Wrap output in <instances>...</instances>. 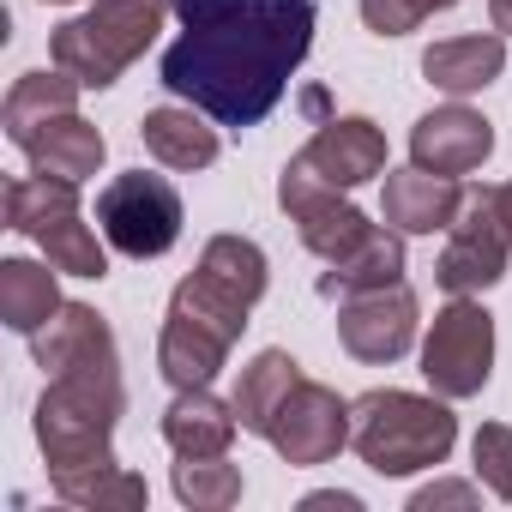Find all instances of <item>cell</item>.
<instances>
[{"mask_svg": "<svg viewBox=\"0 0 512 512\" xmlns=\"http://www.w3.org/2000/svg\"><path fill=\"white\" fill-rule=\"evenodd\" d=\"M181 37L163 49V91L217 127H260L314 49V0H175Z\"/></svg>", "mask_w": 512, "mask_h": 512, "instance_id": "6da1fadb", "label": "cell"}, {"mask_svg": "<svg viewBox=\"0 0 512 512\" xmlns=\"http://www.w3.org/2000/svg\"><path fill=\"white\" fill-rule=\"evenodd\" d=\"M127 410L121 362L49 374L37 398V446L49 458V488L91 512H139L151 500L145 476L115 464V422Z\"/></svg>", "mask_w": 512, "mask_h": 512, "instance_id": "7a4b0ae2", "label": "cell"}, {"mask_svg": "<svg viewBox=\"0 0 512 512\" xmlns=\"http://www.w3.org/2000/svg\"><path fill=\"white\" fill-rule=\"evenodd\" d=\"M350 446L374 476H416L452 458L458 446V416L446 410V398H422V392H362L350 404Z\"/></svg>", "mask_w": 512, "mask_h": 512, "instance_id": "3957f363", "label": "cell"}, {"mask_svg": "<svg viewBox=\"0 0 512 512\" xmlns=\"http://www.w3.org/2000/svg\"><path fill=\"white\" fill-rule=\"evenodd\" d=\"M247 308L235 290H223L211 272H193L175 284L169 296V314H163V332H157V374L187 392V386H211L217 368L229 362V350L241 344L247 332Z\"/></svg>", "mask_w": 512, "mask_h": 512, "instance_id": "277c9868", "label": "cell"}, {"mask_svg": "<svg viewBox=\"0 0 512 512\" xmlns=\"http://www.w3.org/2000/svg\"><path fill=\"white\" fill-rule=\"evenodd\" d=\"M175 0H91L79 19L49 37V61L73 73L85 91H109L163 31Z\"/></svg>", "mask_w": 512, "mask_h": 512, "instance_id": "5b68a950", "label": "cell"}, {"mask_svg": "<svg viewBox=\"0 0 512 512\" xmlns=\"http://www.w3.org/2000/svg\"><path fill=\"white\" fill-rule=\"evenodd\" d=\"M7 229L31 235L49 253V266L67 278H109V247L91 235L79 211V181L37 175V169L7 181Z\"/></svg>", "mask_w": 512, "mask_h": 512, "instance_id": "8992f818", "label": "cell"}, {"mask_svg": "<svg viewBox=\"0 0 512 512\" xmlns=\"http://www.w3.org/2000/svg\"><path fill=\"white\" fill-rule=\"evenodd\" d=\"M97 223H103V241L127 260H163L181 241V193L169 175L127 169L97 193Z\"/></svg>", "mask_w": 512, "mask_h": 512, "instance_id": "52a82bcc", "label": "cell"}, {"mask_svg": "<svg viewBox=\"0 0 512 512\" xmlns=\"http://www.w3.org/2000/svg\"><path fill=\"white\" fill-rule=\"evenodd\" d=\"M494 374V314L470 296H452L434 326H428V344H422V380L458 404V398H476Z\"/></svg>", "mask_w": 512, "mask_h": 512, "instance_id": "ba28073f", "label": "cell"}, {"mask_svg": "<svg viewBox=\"0 0 512 512\" xmlns=\"http://www.w3.org/2000/svg\"><path fill=\"white\" fill-rule=\"evenodd\" d=\"M266 440H272V452H278L284 464H296V470L332 464V458L350 446V398H338V392L320 386V380H302V386L284 398V410L272 416Z\"/></svg>", "mask_w": 512, "mask_h": 512, "instance_id": "9c48e42d", "label": "cell"}, {"mask_svg": "<svg viewBox=\"0 0 512 512\" xmlns=\"http://www.w3.org/2000/svg\"><path fill=\"white\" fill-rule=\"evenodd\" d=\"M290 175L302 181H320V187H338V193H356L362 181L386 175V133L368 121V115H338L326 121L290 163Z\"/></svg>", "mask_w": 512, "mask_h": 512, "instance_id": "30bf717a", "label": "cell"}, {"mask_svg": "<svg viewBox=\"0 0 512 512\" xmlns=\"http://www.w3.org/2000/svg\"><path fill=\"white\" fill-rule=\"evenodd\" d=\"M278 205L290 211V223L302 229V247L308 253H320L326 266H338V260H350L356 247H368L374 241V229L380 223H368L356 205H350V193H338V187H320V181H302V175H278Z\"/></svg>", "mask_w": 512, "mask_h": 512, "instance_id": "8fae6325", "label": "cell"}, {"mask_svg": "<svg viewBox=\"0 0 512 512\" xmlns=\"http://www.w3.org/2000/svg\"><path fill=\"white\" fill-rule=\"evenodd\" d=\"M416 290L410 284H386V290H362V296H344L338 302V344L368 362V368H386L398 362L410 344H416Z\"/></svg>", "mask_w": 512, "mask_h": 512, "instance_id": "7c38bea8", "label": "cell"}, {"mask_svg": "<svg viewBox=\"0 0 512 512\" xmlns=\"http://www.w3.org/2000/svg\"><path fill=\"white\" fill-rule=\"evenodd\" d=\"M506 260H512V241L464 193V211L446 229V253H440V266H434V284L446 296H482V290H494L506 278Z\"/></svg>", "mask_w": 512, "mask_h": 512, "instance_id": "4fadbf2b", "label": "cell"}, {"mask_svg": "<svg viewBox=\"0 0 512 512\" xmlns=\"http://www.w3.org/2000/svg\"><path fill=\"white\" fill-rule=\"evenodd\" d=\"M494 157V121L464 109V103H446V109H428L416 127H410V163L416 169H434V175H470Z\"/></svg>", "mask_w": 512, "mask_h": 512, "instance_id": "5bb4252c", "label": "cell"}, {"mask_svg": "<svg viewBox=\"0 0 512 512\" xmlns=\"http://www.w3.org/2000/svg\"><path fill=\"white\" fill-rule=\"evenodd\" d=\"M464 211V187L458 175H434V169H386V193H380V217L398 235H434L452 229V217Z\"/></svg>", "mask_w": 512, "mask_h": 512, "instance_id": "9a60e30c", "label": "cell"}, {"mask_svg": "<svg viewBox=\"0 0 512 512\" xmlns=\"http://www.w3.org/2000/svg\"><path fill=\"white\" fill-rule=\"evenodd\" d=\"M31 356L43 374H67V368H97V362H121L115 356V332L97 308L85 302H61V314L31 332Z\"/></svg>", "mask_w": 512, "mask_h": 512, "instance_id": "2e32d148", "label": "cell"}, {"mask_svg": "<svg viewBox=\"0 0 512 512\" xmlns=\"http://www.w3.org/2000/svg\"><path fill=\"white\" fill-rule=\"evenodd\" d=\"M25 157H31V169L37 175H61V181H91L97 169H103V157H109V139L79 115V109H67V115H55V121H43L25 145H19Z\"/></svg>", "mask_w": 512, "mask_h": 512, "instance_id": "e0dca14e", "label": "cell"}, {"mask_svg": "<svg viewBox=\"0 0 512 512\" xmlns=\"http://www.w3.org/2000/svg\"><path fill=\"white\" fill-rule=\"evenodd\" d=\"M235 434H241V416L211 386H187L163 410V440L175 446V458H223Z\"/></svg>", "mask_w": 512, "mask_h": 512, "instance_id": "ac0fdd59", "label": "cell"}, {"mask_svg": "<svg viewBox=\"0 0 512 512\" xmlns=\"http://www.w3.org/2000/svg\"><path fill=\"white\" fill-rule=\"evenodd\" d=\"M506 73V37L500 31H482V37H446L422 55V79L446 97H470V91H488L494 79Z\"/></svg>", "mask_w": 512, "mask_h": 512, "instance_id": "d6986e66", "label": "cell"}, {"mask_svg": "<svg viewBox=\"0 0 512 512\" xmlns=\"http://www.w3.org/2000/svg\"><path fill=\"white\" fill-rule=\"evenodd\" d=\"M139 145L163 163V169H211L217 163V127L205 109L193 103H163V109H145L139 121Z\"/></svg>", "mask_w": 512, "mask_h": 512, "instance_id": "ffe728a7", "label": "cell"}, {"mask_svg": "<svg viewBox=\"0 0 512 512\" xmlns=\"http://www.w3.org/2000/svg\"><path fill=\"white\" fill-rule=\"evenodd\" d=\"M308 374H302V362L290 356V350H260L247 368H241V380H235V416H241V428L247 434H260L266 440V428H272V416L284 410V398L302 386Z\"/></svg>", "mask_w": 512, "mask_h": 512, "instance_id": "44dd1931", "label": "cell"}, {"mask_svg": "<svg viewBox=\"0 0 512 512\" xmlns=\"http://www.w3.org/2000/svg\"><path fill=\"white\" fill-rule=\"evenodd\" d=\"M55 314H61L55 266H37V260H0V320H7L19 338H31V332H43Z\"/></svg>", "mask_w": 512, "mask_h": 512, "instance_id": "7402d4cb", "label": "cell"}, {"mask_svg": "<svg viewBox=\"0 0 512 512\" xmlns=\"http://www.w3.org/2000/svg\"><path fill=\"white\" fill-rule=\"evenodd\" d=\"M79 79L73 73H19L13 79V91H7V103H0V121H7V139L13 145H25L43 121H55V115H67V109H79Z\"/></svg>", "mask_w": 512, "mask_h": 512, "instance_id": "603a6c76", "label": "cell"}, {"mask_svg": "<svg viewBox=\"0 0 512 512\" xmlns=\"http://www.w3.org/2000/svg\"><path fill=\"white\" fill-rule=\"evenodd\" d=\"M386 284H404V235L392 223L374 229V241L356 247L350 260H338V266L320 272V296H332V302L362 296V290H386Z\"/></svg>", "mask_w": 512, "mask_h": 512, "instance_id": "cb8c5ba5", "label": "cell"}, {"mask_svg": "<svg viewBox=\"0 0 512 512\" xmlns=\"http://www.w3.org/2000/svg\"><path fill=\"white\" fill-rule=\"evenodd\" d=\"M199 272H211L223 290H235L241 302H260L266 284H272V260H266V247L260 241H247V235H211L205 253H199Z\"/></svg>", "mask_w": 512, "mask_h": 512, "instance_id": "d4e9b609", "label": "cell"}, {"mask_svg": "<svg viewBox=\"0 0 512 512\" xmlns=\"http://www.w3.org/2000/svg\"><path fill=\"white\" fill-rule=\"evenodd\" d=\"M169 482H175V500L193 512H229L241 500V470L229 458H181Z\"/></svg>", "mask_w": 512, "mask_h": 512, "instance_id": "484cf974", "label": "cell"}, {"mask_svg": "<svg viewBox=\"0 0 512 512\" xmlns=\"http://www.w3.org/2000/svg\"><path fill=\"white\" fill-rule=\"evenodd\" d=\"M470 464L482 476V488L494 500H512V428L506 422H482L470 440Z\"/></svg>", "mask_w": 512, "mask_h": 512, "instance_id": "4316f807", "label": "cell"}, {"mask_svg": "<svg viewBox=\"0 0 512 512\" xmlns=\"http://www.w3.org/2000/svg\"><path fill=\"white\" fill-rule=\"evenodd\" d=\"M446 7H458V0H362V25L374 37H410L416 25H428Z\"/></svg>", "mask_w": 512, "mask_h": 512, "instance_id": "83f0119b", "label": "cell"}, {"mask_svg": "<svg viewBox=\"0 0 512 512\" xmlns=\"http://www.w3.org/2000/svg\"><path fill=\"white\" fill-rule=\"evenodd\" d=\"M470 205H476V211H482V217H488V223H494V229H500L506 241H512V181L476 187V193H470Z\"/></svg>", "mask_w": 512, "mask_h": 512, "instance_id": "f1b7e54d", "label": "cell"}, {"mask_svg": "<svg viewBox=\"0 0 512 512\" xmlns=\"http://www.w3.org/2000/svg\"><path fill=\"white\" fill-rule=\"evenodd\" d=\"M434 506H476V488L470 482H428V488H416L410 512H434Z\"/></svg>", "mask_w": 512, "mask_h": 512, "instance_id": "f546056e", "label": "cell"}, {"mask_svg": "<svg viewBox=\"0 0 512 512\" xmlns=\"http://www.w3.org/2000/svg\"><path fill=\"white\" fill-rule=\"evenodd\" d=\"M302 506H308V512H326V506H338V512H356L362 500H356V494H308Z\"/></svg>", "mask_w": 512, "mask_h": 512, "instance_id": "4dcf8cb0", "label": "cell"}, {"mask_svg": "<svg viewBox=\"0 0 512 512\" xmlns=\"http://www.w3.org/2000/svg\"><path fill=\"white\" fill-rule=\"evenodd\" d=\"M488 19H494L500 37H512V0H488Z\"/></svg>", "mask_w": 512, "mask_h": 512, "instance_id": "1f68e13d", "label": "cell"}, {"mask_svg": "<svg viewBox=\"0 0 512 512\" xmlns=\"http://www.w3.org/2000/svg\"><path fill=\"white\" fill-rule=\"evenodd\" d=\"M43 7H67V0H43Z\"/></svg>", "mask_w": 512, "mask_h": 512, "instance_id": "d6a6232c", "label": "cell"}]
</instances>
